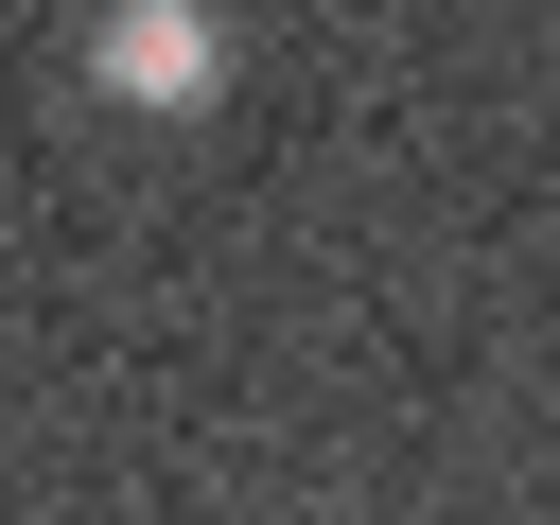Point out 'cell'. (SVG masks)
<instances>
[{"label":"cell","instance_id":"cell-1","mask_svg":"<svg viewBox=\"0 0 560 525\" xmlns=\"http://www.w3.org/2000/svg\"><path fill=\"white\" fill-rule=\"evenodd\" d=\"M88 88L140 105V122L228 105V0H105V18H88Z\"/></svg>","mask_w":560,"mask_h":525}]
</instances>
